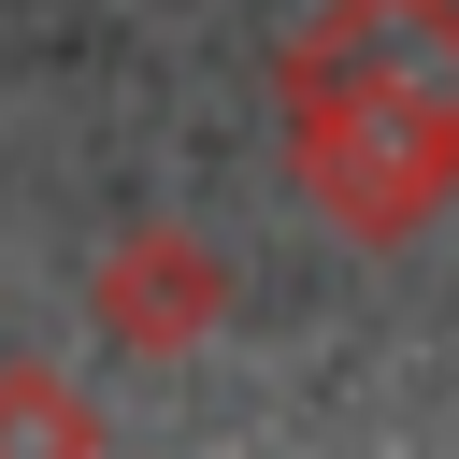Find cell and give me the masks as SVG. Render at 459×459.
I'll return each instance as SVG.
<instances>
[{"mask_svg":"<svg viewBox=\"0 0 459 459\" xmlns=\"http://www.w3.org/2000/svg\"><path fill=\"white\" fill-rule=\"evenodd\" d=\"M273 115H287V186H301L344 244H416V230L459 201V115H445V100L273 72Z\"/></svg>","mask_w":459,"mask_h":459,"instance_id":"6da1fadb","label":"cell"},{"mask_svg":"<svg viewBox=\"0 0 459 459\" xmlns=\"http://www.w3.org/2000/svg\"><path fill=\"white\" fill-rule=\"evenodd\" d=\"M273 72H330V86H402L459 115V0H330Z\"/></svg>","mask_w":459,"mask_h":459,"instance_id":"7a4b0ae2","label":"cell"},{"mask_svg":"<svg viewBox=\"0 0 459 459\" xmlns=\"http://www.w3.org/2000/svg\"><path fill=\"white\" fill-rule=\"evenodd\" d=\"M215 316H230V258H215L201 230H129V244L100 258V330H115L129 359H186Z\"/></svg>","mask_w":459,"mask_h":459,"instance_id":"3957f363","label":"cell"},{"mask_svg":"<svg viewBox=\"0 0 459 459\" xmlns=\"http://www.w3.org/2000/svg\"><path fill=\"white\" fill-rule=\"evenodd\" d=\"M14 430H29V445H100V416H86L72 387H43V373L0 387V445H14Z\"/></svg>","mask_w":459,"mask_h":459,"instance_id":"277c9868","label":"cell"}]
</instances>
